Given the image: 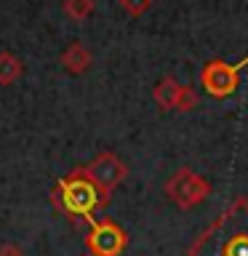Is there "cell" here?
I'll return each instance as SVG.
<instances>
[{
  "mask_svg": "<svg viewBox=\"0 0 248 256\" xmlns=\"http://www.w3.org/2000/svg\"><path fill=\"white\" fill-rule=\"evenodd\" d=\"M187 256H248V200H232L219 219L198 235Z\"/></svg>",
  "mask_w": 248,
  "mask_h": 256,
  "instance_id": "obj_1",
  "label": "cell"
},
{
  "mask_svg": "<svg viewBox=\"0 0 248 256\" xmlns=\"http://www.w3.org/2000/svg\"><path fill=\"white\" fill-rule=\"evenodd\" d=\"M54 203L59 206L62 214L72 216V219H86L88 224L94 222V211H99L107 203L102 200L99 190L94 187V182L86 176L83 168L70 171L59 182V187L54 190Z\"/></svg>",
  "mask_w": 248,
  "mask_h": 256,
  "instance_id": "obj_2",
  "label": "cell"
},
{
  "mask_svg": "<svg viewBox=\"0 0 248 256\" xmlns=\"http://www.w3.org/2000/svg\"><path fill=\"white\" fill-rule=\"evenodd\" d=\"M166 195L179 208L187 211V208L200 206L208 195H211V182H208L206 176H200L198 171H192V168H179V171L166 182Z\"/></svg>",
  "mask_w": 248,
  "mask_h": 256,
  "instance_id": "obj_3",
  "label": "cell"
},
{
  "mask_svg": "<svg viewBox=\"0 0 248 256\" xmlns=\"http://www.w3.org/2000/svg\"><path fill=\"white\" fill-rule=\"evenodd\" d=\"M83 171H86L88 179L94 182V187L99 190L102 200L107 203L110 195L115 192V187L126 179L128 168H126V163L115 155V152L104 150V152H99V155H96L88 166H83Z\"/></svg>",
  "mask_w": 248,
  "mask_h": 256,
  "instance_id": "obj_4",
  "label": "cell"
},
{
  "mask_svg": "<svg viewBox=\"0 0 248 256\" xmlns=\"http://www.w3.org/2000/svg\"><path fill=\"white\" fill-rule=\"evenodd\" d=\"M240 80V67L238 64H227L222 59H211L200 70V86L206 94H211L214 99H227L235 94Z\"/></svg>",
  "mask_w": 248,
  "mask_h": 256,
  "instance_id": "obj_5",
  "label": "cell"
},
{
  "mask_svg": "<svg viewBox=\"0 0 248 256\" xmlns=\"http://www.w3.org/2000/svg\"><path fill=\"white\" fill-rule=\"evenodd\" d=\"M128 243V235L112 219H94L86 235V248L96 256H120Z\"/></svg>",
  "mask_w": 248,
  "mask_h": 256,
  "instance_id": "obj_6",
  "label": "cell"
},
{
  "mask_svg": "<svg viewBox=\"0 0 248 256\" xmlns=\"http://www.w3.org/2000/svg\"><path fill=\"white\" fill-rule=\"evenodd\" d=\"M152 99L158 102L160 110H179L190 112L198 107V94L190 86H182L174 75H166L152 91Z\"/></svg>",
  "mask_w": 248,
  "mask_h": 256,
  "instance_id": "obj_7",
  "label": "cell"
},
{
  "mask_svg": "<svg viewBox=\"0 0 248 256\" xmlns=\"http://www.w3.org/2000/svg\"><path fill=\"white\" fill-rule=\"evenodd\" d=\"M94 56L91 51L80 43V40H75V43H70L67 48L62 51V67L70 72V75H83V72L91 67Z\"/></svg>",
  "mask_w": 248,
  "mask_h": 256,
  "instance_id": "obj_8",
  "label": "cell"
},
{
  "mask_svg": "<svg viewBox=\"0 0 248 256\" xmlns=\"http://www.w3.org/2000/svg\"><path fill=\"white\" fill-rule=\"evenodd\" d=\"M24 64L16 54L11 51H0V86H11L22 78Z\"/></svg>",
  "mask_w": 248,
  "mask_h": 256,
  "instance_id": "obj_9",
  "label": "cell"
},
{
  "mask_svg": "<svg viewBox=\"0 0 248 256\" xmlns=\"http://www.w3.org/2000/svg\"><path fill=\"white\" fill-rule=\"evenodd\" d=\"M64 14L72 22H86L94 14V0H64Z\"/></svg>",
  "mask_w": 248,
  "mask_h": 256,
  "instance_id": "obj_10",
  "label": "cell"
},
{
  "mask_svg": "<svg viewBox=\"0 0 248 256\" xmlns=\"http://www.w3.org/2000/svg\"><path fill=\"white\" fill-rule=\"evenodd\" d=\"M118 3H120V8H123L128 16H142V14L150 11L152 0H118Z\"/></svg>",
  "mask_w": 248,
  "mask_h": 256,
  "instance_id": "obj_11",
  "label": "cell"
},
{
  "mask_svg": "<svg viewBox=\"0 0 248 256\" xmlns=\"http://www.w3.org/2000/svg\"><path fill=\"white\" fill-rule=\"evenodd\" d=\"M0 256H24V248L16 243H3L0 246Z\"/></svg>",
  "mask_w": 248,
  "mask_h": 256,
  "instance_id": "obj_12",
  "label": "cell"
},
{
  "mask_svg": "<svg viewBox=\"0 0 248 256\" xmlns=\"http://www.w3.org/2000/svg\"><path fill=\"white\" fill-rule=\"evenodd\" d=\"M83 256H96V254H91V251H86V254H83Z\"/></svg>",
  "mask_w": 248,
  "mask_h": 256,
  "instance_id": "obj_13",
  "label": "cell"
}]
</instances>
